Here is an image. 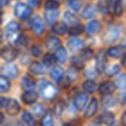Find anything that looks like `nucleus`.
Segmentation results:
<instances>
[{
  "mask_svg": "<svg viewBox=\"0 0 126 126\" xmlns=\"http://www.w3.org/2000/svg\"><path fill=\"white\" fill-rule=\"evenodd\" d=\"M20 26L16 21H11L5 26V35L10 42L13 45H16L19 35Z\"/></svg>",
  "mask_w": 126,
  "mask_h": 126,
  "instance_id": "nucleus-1",
  "label": "nucleus"
},
{
  "mask_svg": "<svg viewBox=\"0 0 126 126\" xmlns=\"http://www.w3.org/2000/svg\"><path fill=\"white\" fill-rule=\"evenodd\" d=\"M40 94L45 100H52L57 94V89L52 83L44 82L41 85Z\"/></svg>",
  "mask_w": 126,
  "mask_h": 126,
  "instance_id": "nucleus-2",
  "label": "nucleus"
},
{
  "mask_svg": "<svg viewBox=\"0 0 126 126\" xmlns=\"http://www.w3.org/2000/svg\"><path fill=\"white\" fill-rule=\"evenodd\" d=\"M14 13L16 16H17L19 19L25 20L29 18L32 14V8L29 4L24 3H17L14 7Z\"/></svg>",
  "mask_w": 126,
  "mask_h": 126,
  "instance_id": "nucleus-3",
  "label": "nucleus"
},
{
  "mask_svg": "<svg viewBox=\"0 0 126 126\" xmlns=\"http://www.w3.org/2000/svg\"><path fill=\"white\" fill-rule=\"evenodd\" d=\"M120 35V30L117 26H109L103 35V40L107 43L113 42L117 40Z\"/></svg>",
  "mask_w": 126,
  "mask_h": 126,
  "instance_id": "nucleus-4",
  "label": "nucleus"
},
{
  "mask_svg": "<svg viewBox=\"0 0 126 126\" xmlns=\"http://www.w3.org/2000/svg\"><path fill=\"white\" fill-rule=\"evenodd\" d=\"M30 27H31L32 32H33L35 35H40L43 33L45 25H44L43 20H42L40 16H35L32 18L31 22H30Z\"/></svg>",
  "mask_w": 126,
  "mask_h": 126,
  "instance_id": "nucleus-5",
  "label": "nucleus"
},
{
  "mask_svg": "<svg viewBox=\"0 0 126 126\" xmlns=\"http://www.w3.org/2000/svg\"><path fill=\"white\" fill-rule=\"evenodd\" d=\"M1 73H2V75L5 77L15 79L18 75V69L15 64L10 62L3 66L1 68Z\"/></svg>",
  "mask_w": 126,
  "mask_h": 126,
  "instance_id": "nucleus-6",
  "label": "nucleus"
},
{
  "mask_svg": "<svg viewBox=\"0 0 126 126\" xmlns=\"http://www.w3.org/2000/svg\"><path fill=\"white\" fill-rule=\"evenodd\" d=\"M17 50L11 46H7V47H4L1 51V56L7 62H11L14 61L17 57Z\"/></svg>",
  "mask_w": 126,
  "mask_h": 126,
  "instance_id": "nucleus-7",
  "label": "nucleus"
},
{
  "mask_svg": "<svg viewBox=\"0 0 126 126\" xmlns=\"http://www.w3.org/2000/svg\"><path fill=\"white\" fill-rule=\"evenodd\" d=\"M102 25L98 21H91L90 23H88L86 24V26L85 27V31L86 32V34L89 35H94L96 34H98V32L101 30Z\"/></svg>",
  "mask_w": 126,
  "mask_h": 126,
  "instance_id": "nucleus-8",
  "label": "nucleus"
},
{
  "mask_svg": "<svg viewBox=\"0 0 126 126\" xmlns=\"http://www.w3.org/2000/svg\"><path fill=\"white\" fill-rule=\"evenodd\" d=\"M4 108H5V110L8 115L14 116L16 115L19 112L20 105L16 100L13 99V98H9L7 102V105H6V106Z\"/></svg>",
  "mask_w": 126,
  "mask_h": 126,
  "instance_id": "nucleus-9",
  "label": "nucleus"
},
{
  "mask_svg": "<svg viewBox=\"0 0 126 126\" xmlns=\"http://www.w3.org/2000/svg\"><path fill=\"white\" fill-rule=\"evenodd\" d=\"M106 64H107V60L105 53L103 52L98 53V54L96 57V71L98 74H102L105 70Z\"/></svg>",
  "mask_w": 126,
  "mask_h": 126,
  "instance_id": "nucleus-10",
  "label": "nucleus"
},
{
  "mask_svg": "<svg viewBox=\"0 0 126 126\" xmlns=\"http://www.w3.org/2000/svg\"><path fill=\"white\" fill-rule=\"evenodd\" d=\"M98 122L100 124H105V125L111 126L115 123V116L111 112H105L98 118Z\"/></svg>",
  "mask_w": 126,
  "mask_h": 126,
  "instance_id": "nucleus-11",
  "label": "nucleus"
},
{
  "mask_svg": "<svg viewBox=\"0 0 126 126\" xmlns=\"http://www.w3.org/2000/svg\"><path fill=\"white\" fill-rule=\"evenodd\" d=\"M126 50V47L124 45L114 46L108 49L107 54L113 58H120L124 55V52Z\"/></svg>",
  "mask_w": 126,
  "mask_h": 126,
  "instance_id": "nucleus-12",
  "label": "nucleus"
},
{
  "mask_svg": "<svg viewBox=\"0 0 126 126\" xmlns=\"http://www.w3.org/2000/svg\"><path fill=\"white\" fill-rule=\"evenodd\" d=\"M98 7H96L93 4H88L87 6L83 9V11L81 13V16L84 19H91V18L94 17L96 16L97 12H98Z\"/></svg>",
  "mask_w": 126,
  "mask_h": 126,
  "instance_id": "nucleus-13",
  "label": "nucleus"
},
{
  "mask_svg": "<svg viewBox=\"0 0 126 126\" xmlns=\"http://www.w3.org/2000/svg\"><path fill=\"white\" fill-rule=\"evenodd\" d=\"M67 43L69 50L72 51V52H74V51L78 50V49L81 48L83 47L84 42L81 39L78 38V37H71V38L67 39Z\"/></svg>",
  "mask_w": 126,
  "mask_h": 126,
  "instance_id": "nucleus-14",
  "label": "nucleus"
},
{
  "mask_svg": "<svg viewBox=\"0 0 126 126\" xmlns=\"http://www.w3.org/2000/svg\"><path fill=\"white\" fill-rule=\"evenodd\" d=\"M38 94L35 91H27L22 95V100L26 105H33L35 103Z\"/></svg>",
  "mask_w": 126,
  "mask_h": 126,
  "instance_id": "nucleus-15",
  "label": "nucleus"
},
{
  "mask_svg": "<svg viewBox=\"0 0 126 126\" xmlns=\"http://www.w3.org/2000/svg\"><path fill=\"white\" fill-rule=\"evenodd\" d=\"M110 8H111L112 12L115 16H120L123 14V11H124L122 0H110Z\"/></svg>",
  "mask_w": 126,
  "mask_h": 126,
  "instance_id": "nucleus-16",
  "label": "nucleus"
},
{
  "mask_svg": "<svg viewBox=\"0 0 126 126\" xmlns=\"http://www.w3.org/2000/svg\"><path fill=\"white\" fill-rule=\"evenodd\" d=\"M88 100V96L86 93H79L74 98V105L79 110H82L85 108Z\"/></svg>",
  "mask_w": 126,
  "mask_h": 126,
  "instance_id": "nucleus-17",
  "label": "nucleus"
},
{
  "mask_svg": "<svg viewBox=\"0 0 126 126\" xmlns=\"http://www.w3.org/2000/svg\"><path fill=\"white\" fill-rule=\"evenodd\" d=\"M98 101L95 98H92L90 101V104L88 105L87 108H86V111H85V117L86 118H90V117H93L96 114L97 110H98Z\"/></svg>",
  "mask_w": 126,
  "mask_h": 126,
  "instance_id": "nucleus-18",
  "label": "nucleus"
},
{
  "mask_svg": "<svg viewBox=\"0 0 126 126\" xmlns=\"http://www.w3.org/2000/svg\"><path fill=\"white\" fill-rule=\"evenodd\" d=\"M59 11L57 10H46L45 13H44V17H45L46 21L49 24L54 25L55 23L56 20H57L58 16H59Z\"/></svg>",
  "mask_w": 126,
  "mask_h": 126,
  "instance_id": "nucleus-19",
  "label": "nucleus"
},
{
  "mask_svg": "<svg viewBox=\"0 0 126 126\" xmlns=\"http://www.w3.org/2000/svg\"><path fill=\"white\" fill-rule=\"evenodd\" d=\"M29 69H30V72L35 75H42L45 73V65L38 61H35L30 64Z\"/></svg>",
  "mask_w": 126,
  "mask_h": 126,
  "instance_id": "nucleus-20",
  "label": "nucleus"
},
{
  "mask_svg": "<svg viewBox=\"0 0 126 126\" xmlns=\"http://www.w3.org/2000/svg\"><path fill=\"white\" fill-rule=\"evenodd\" d=\"M45 46L49 50H56L61 47V40L55 36H48L45 41Z\"/></svg>",
  "mask_w": 126,
  "mask_h": 126,
  "instance_id": "nucleus-21",
  "label": "nucleus"
},
{
  "mask_svg": "<svg viewBox=\"0 0 126 126\" xmlns=\"http://www.w3.org/2000/svg\"><path fill=\"white\" fill-rule=\"evenodd\" d=\"M63 18H64L65 23H67V25H69V26L74 27V26L79 25V18H78L77 16L74 15V13L69 12V11H66V12L64 13Z\"/></svg>",
  "mask_w": 126,
  "mask_h": 126,
  "instance_id": "nucleus-22",
  "label": "nucleus"
},
{
  "mask_svg": "<svg viewBox=\"0 0 126 126\" xmlns=\"http://www.w3.org/2000/svg\"><path fill=\"white\" fill-rule=\"evenodd\" d=\"M115 86L114 84H112L110 81H105V82L102 83L98 87V92L100 94L102 95H109L114 91Z\"/></svg>",
  "mask_w": 126,
  "mask_h": 126,
  "instance_id": "nucleus-23",
  "label": "nucleus"
},
{
  "mask_svg": "<svg viewBox=\"0 0 126 126\" xmlns=\"http://www.w3.org/2000/svg\"><path fill=\"white\" fill-rule=\"evenodd\" d=\"M22 88L25 92L27 91H35V82L32 78L30 77H23L21 82Z\"/></svg>",
  "mask_w": 126,
  "mask_h": 126,
  "instance_id": "nucleus-24",
  "label": "nucleus"
},
{
  "mask_svg": "<svg viewBox=\"0 0 126 126\" xmlns=\"http://www.w3.org/2000/svg\"><path fill=\"white\" fill-rule=\"evenodd\" d=\"M64 75V70L61 66H54L50 71V76L53 79L59 82Z\"/></svg>",
  "mask_w": 126,
  "mask_h": 126,
  "instance_id": "nucleus-25",
  "label": "nucleus"
},
{
  "mask_svg": "<svg viewBox=\"0 0 126 126\" xmlns=\"http://www.w3.org/2000/svg\"><path fill=\"white\" fill-rule=\"evenodd\" d=\"M53 31L58 35H65L66 33L69 32L67 24L65 23H56L53 25Z\"/></svg>",
  "mask_w": 126,
  "mask_h": 126,
  "instance_id": "nucleus-26",
  "label": "nucleus"
},
{
  "mask_svg": "<svg viewBox=\"0 0 126 126\" xmlns=\"http://www.w3.org/2000/svg\"><path fill=\"white\" fill-rule=\"evenodd\" d=\"M21 123L22 126H34L35 120H34V117L31 115V113L25 110V111H23V115H22Z\"/></svg>",
  "mask_w": 126,
  "mask_h": 126,
  "instance_id": "nucleus-27",
  "label": "nucleus"
},
{
  "mask_svg": "<svg viewBox=\"0 0 126 126\" xmlns=\"http://www.w3.org/2000/svg\"><path fill=\"white\" fill-rule=\"evenodd\" d=\"M54 55H55L56 60L61 63H65L67 60V51H66V49L63 47H60L59 48L56 49L55 53H54Z\"/></svg>",
  "mask_w": 126,
  "mask_h": 126,
  "instance_id": "nucleus-28",
  "label": "nucleus"
},
{
  "mask_svg": "<svg viewBox=\"0 0 126 126\" xmlns=\"http://www.w3.org/2000/svg\"><path fill=\"white\" fill-rule=\"evenodd\" d=\"M115 88L119 90H126V74L119 75L114 81Z\"/></svg>",
  "mask_w": 126,
  "mask_h": 126,
  "instance_id": "nucleus-29",
  "label": "nucleus"
},
{
  "mask_svg": "<svg viewBox=\"0 0 126 126\" xmlns=\"http://www.w3.org/2000/svg\"><path fill=\"white\" fill-rule=\"evenodd\" d=\"M82 87L83 90L86 93H93L97 90L96 83L94 81L91 80V79H88V80L85 81L82 85Z\"/></svg>",
  "mask_w": 126,
  "mask_h": 126,
  "instance_id": "nucleus-30",
  "label": "nucleus"
},
{
  "mask_svg": "<svg viewBox=\"0 0 126 126\" xmlns=\"http://www.w3.org/2000/svg\"><path fill=\"white\" fill-rule=\"evenodd\" d=\"M10 88H11V83H10L9 79L5 76L1 75L0 77V92L5 93V92L9 91Z\"/></svg>",
  "mask_w": 126,
  "mask_h": 126,
  "instance_id": "nucleus-31",
  "label": "nucleus"
},
{
  "mask_svg": "<svg viewBox=\"0 0 126 126\" xmlns=\"http://www.w3.org/2000/svg\"><path fill=\"white\" fill-rule=\"evenodd\" d=\"M102 104H103L104 107L105 108H109V107H112L115 105L116 104V99L112 95H105L102 99Z\"/></svg>",
  "mask_w": 126,
  "mask_h": 126,
  "instance_id": "nucleus-32",
  "label": "nucleus"
},
{
  "mask_svg": "<svg viewBox=\"0 0 126 126\" xmlns=\"http://www.w3.org/2000/svg\"><path fill=\"white\" fill-rule=\"evenodd\" d=\"M67 76L69 81H75L79 77V69L75 67H71L67 70Z\"/></svg>",
  "mask_w": 126,
  "mask_h": 126,
  "instance_id": "nucleus-33",
  "label": "nucleus"
},
{
  "mask_svg": "<svg viewBox=\"0 0 126 126\" xmlns=\"http://www.w3.org/2000/svg\"><path fill=\"white\" fill-rule=\"evenodd\" d=\"M56 61H57V60H56L54 54L53 55V54H47L44 55L42 62H43V64L46 67H51V66L54 65V63H55Z\"/></svg>",
  "mask_w": 126,
  "mask_h": 126,
  "instance_id": "nucleus-34",
  "label": "nucleus"
},
{
  "mask_svg": "<svg viewBox=\"0 0 126 126\" xmlns=\"http://www.w3.org/2000/svg\"><path fill=\"white\" fill-rule=\"evenodd\" d=\"M67 6L74 12H78L81 7V0H68Z\"/></svg>",
  "mask_w": 126,
  "mask_h": 126,
  "instance_id": "nucleus-35",
  "label": "nucleus"
},
{
  "mask_svg": "<svg viewBox=\"0 0 126 126\" xmlns=\"http://www.w3.org/2000/svg\"><path fill=\"white\" fill-rule=\"evenodd\" d=\"M60 6V4L57 0H46L44 7L46 10H57Z\"/></svg>",
  "mask_w": 126,
  "mask_h": 126,
  "instance_id": "nucleus-36",
  "label": "nucleus"
},
{
  "mask_svg": "<svg viewBox=\"0 0 126 126\" xmlns=\"http://www.w3.org/2000/svg\"><path fill=\"white\" fill-rule=\"evenodd\" d=\"M79 56L84 61H89L93 57V51L90 48H84L83 50H81Z\"/></svg>",
  "mask_w": 126,
  "mask_h": 126,
  "instance_id": "nucleus-37",
  "label": "nucleus"
},
{
  "mask_svg": "<svg viewBox=\"0 0 126 126\" xmlns=\"http://www.w3.org/2000/svg\"><path fill=\"white\" fill-rule=\"evenodd\" d=\"M42 126H54V119L50 113H46L42 121Z\"/></svg>",
  "mask_w": 126,
  "mask_h": 126,
  "instance_id": "nucleus-38",
  "label": "nucleus"
},
{
  "mask_svg": "<svg viewBox=\"0 0 126 126\" xmlns=\"http://www.w3.org/2000/svg\"><path fill=\"white\" fill-rule=\"evenodd\" d=\"M72 64L74 65V67H75L76 68L78 69H81L84 67V60L79 56V57H77V56H74V57L72 58Z\"/></svg>",
  "mask_w": 126,
  "mask_h": 126,
  "instance_id": "nucleus-39",
  "label": "nucleus"
},
{
  "mask_svg": "<svg viewBox=\"0 0 126 126\" xmlns=\"http://www.w3.org/2000/svg\"><path fill=\"white\" fill-rule=\"evenodd\" d=\"M32 110H33L34 114L36 115L37 117H41L42 115H44V112H45L43 106L41 104H36V105H34L32 107Z\"/></svg>",
  "mask_w": 126,
  "mask_h": 126,
  "instance_id": "nucleus-40",
  "label": "nucleus"
},
{
  "mask_svg": "<svg viewBox=\"0 0 126 126\" xmlns=\"http://www.w3.org/2000/svg\"><path fill=\"white\" fill-rule=\"evenodd\" d=\"M98 8L103 14H105V13L108 12L109 10H110V4L107 3L106 1H101V2H99V4H98Z\"/></svg>",
  "mask_w": 126,
  "mask_h": 126,
  "instance_id": "nucleus-41",
  "label": "nucleus"
},
{
  "mask_svg": "<svg viewBox=\"0 0 126 126\" xmlns=\"http://www.w3.org/2000/svg\"><path fill=\"white\" fill-rule=\"evenodd\" d=\"M30 42V39L29 38V36L21 35L19 38H18L17 42H16V45H21V46H24V47H26V46L29 45Z\"/></svg>",
  "mask_w": 126,
  "mask_h": 126,
  "instance_id": "nucleus-42",
  "label": "nucleus"
},
{
  "mask_svg": "<svg viewBox=\"0 0 126 126\" xmlns=\"http://www.w3.org/2000/svg\"><path fill=\"white\" fill-rule=\"evenodd\" d=\"M119 70H120V67H119V66L114 64V65H112L111 67H109V68L107 69L106 74H107V75H108V76H113V75H115V74H117V73L119 72Z\"/></svg>",
  "mask_w": 126,
  "mask_h": 126,
  "instance_id": "nucleus-43",
  "label": "nucleus"
},
{
  "mask_svg": "<svg viewBox=\"0 0 126 126\" xmlns=\"http://www.w3.org/2000/svg\"><path fill=\"white\" fill-rule=\"evenodd\" d=\"M81 31H82V28H81L79 25L72 27V28L69 30V33H70V35H75V36H76V35H79V34L81 33Z\"/></svg>",
  "mask_w": 126,
  "mask_h": 126,
  "instance_id": "nucleus-44",
  "label": "nucleus"
},
{
  "mask_svg": "<svg viewBox=\"0 0 126 126\" xmlns=\"http://www.w3.org/2000/svg\"><path fill=\"white\" fill-rule=\"evenodd\" d=\"M30 52H31L32 55L34 56H39L41 54H42V48H41L40 46L38 45H35L33 46V47H31V49H30Z\"/></svg>",
  "mask_w": 126,
  "mask_h": 126,
  "instance_id": "nucleus-45",
  "label": "nucleus"
},
{
  "mask_svg": "<svg viewBox=\"0 0 126 126\" xmlns=\"http://www.w3.org/2000/svg\"><path fill=\"white\" fill-rule=\"evenodd\" d=\"M8 98H5L4 97H1L0 98V105H1V108H4L7 105Z\"/></svg>",
  "mask_w": 126,
  "mask_h": 126,
  "instance_id": "nucleus-46",
  "label": "nucleus"
},
{
  "mask_svg": "<svg viewBox=\"0 0 126 126\" xmlns=\"http://www.w3.org/2000/svg\"><path fill=\"white\" fill-rule=\"evenodd\" d=\"M29 4L32 6H35V7H37L40 4V0H28Z\"/></svg>",
  "mask_w": 126,
  "mask_h": 126,
  "instance_id": "nucleus-47",
  "label": "nucleus"
},
{
  "mask_svg": "<svg viewBox=\"0 0 126 126\" xmlns=\"http://www.w3.org/2000/svg\"><path fill=\"white\" fill-rule=\"evenodd\" d=\"M62 110H63L62 105H58L57 106H56V109H55V113L57 114V115H60V114H61V112H62Z\"/></svg>",
  "mask_w": 126,
  "mask_h": 126,
  "instance_id": "nucleus-48",
  "label": "nucleus"
},
{
  "mask_svg": "<svg viewBox=\"0 0 126 126\" xmlns=\"http://www.w3.org/2000/svg\"><path fill=\"white\" fill-rule=\"evenodd\" d=\"M122 122L124 125H126V110L124 112V114H123V116H122Z\"/></svg>",
  "mask_w": 126,
  "mask_h": 126,
  "instance_id": "nucleus-49",
  "label": "nucleus"
},
{
  "mask_svg": "<svg viewBox=\"0 0 126 126\" xmlns=\"http://www.w3.org/2000/svg\"><path fill=\"white\" fill-rule=\"evenodd\" d=\"M122 64H123V66H124V67H126V54H124V55L123 56Z\"/></svg>",
  "mask_w": 126,
  "mask_h": 126,
  "instance_id": "nucleus-50",
  "label": "nucleus"
},
{
  "mask_svg": "<svg viewBox=\"0 0 126 126\" xmlns=\"http://www.w3.org/2000/svg\"><path fill=\"white\" fill-rule=\"evenodd\" d=\"M10 0H1V3H2V5L3 6H5L9 4Z\"/></svg>",
  "mask_w": 126,
  "mask_h": 126,
  "instance_id": "nucleus-51",
  "label": "nucleus"
},
{
  "mask_svg": "<svg viewBox=\"0 0 126 126\" xmlns=\"http://www.w3.org/2000/svg\"><path fill=\"white\" fill-rule=\"evenodd\" d=\"M62 126H72V125H71V124H64Z\"/></svg>",
  "mask_w": 126,
  "mask_h": 126,
  "instance_id": "nucleus-52",
  "label": "nucleus"
},
{
  "mask_svg": "<svg viewBox=\"0 0 126 126\" xmlns=\"http://www.w3.org/2000/svg\"><path fill=\"white\" fill-rule=\"evenodd\" d=\"M124 103H126V95H125V97L124 98Z\"/></svg>",
  "mask_w": 126,
  "mask_h": 126,
  "instance_id": "nucleus-53",
  "label": "nucleus"
},
{
  "mask_svg": "<svg viewBox=\"0 0 126 126\" xmlns=\"http://www.w3.org/2000/svg\"><path fill=\"white\" fill-rule=\"evenodd\" d=\"M125 4H126V0H125Z\"/></svg>",
  "mask_w": 126,
  "mask_h": 126,
  "instance_id": "nucleus-54",
  "label": "nucleus"
}]
</instances>
